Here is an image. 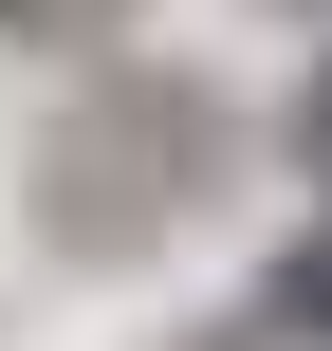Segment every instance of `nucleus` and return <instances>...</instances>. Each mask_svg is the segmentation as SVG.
Instances as JSON below:
<instances>
[{
  "instance_id": "nucleus-2",
  "label": "nucleus",
  "mask_w": 332,
  "mask_h": 351,
  "mask_svg": "<svg viewBox=\"0 0 332 351\" xmlns=\"http://www.w3.org/2000/svg\"><path fill=\"white\" fill-rule=\"evenodd\" d=\"M296 167H314V185H332V74H314V93H296Z\"/></svg>"
},
{
  "instance_id": "nucleus-1",
  "label": "nucleus",
  "mask_w": 332,
  "mask_h": 351,
  "mask_svg": "<svg viewBox=\"0 0 332 351\" xmlns=\"http://www.w3.org/2000/svg\"><path fill=\"white\" fill-rule=\"evenodd\" d=\"M259 315H277L296 351H332V241H296V259H277V296H259Z\"/></svg>"
},
{
  "instance_id": "nucleus-3",
  "label": "nucleus",
  "mask_w": 332,
  "mask_h": 351,
  "mask_svg": "<svg viewBox=\"0 0 332 351\" xmlns=\"http://www.w3.org/2000/svg\"><path fill=\"white\" fill-rule=\"evenodd\" d=\"M0 19H74V0H0Z\"/></svg>"
}]
</instances>
